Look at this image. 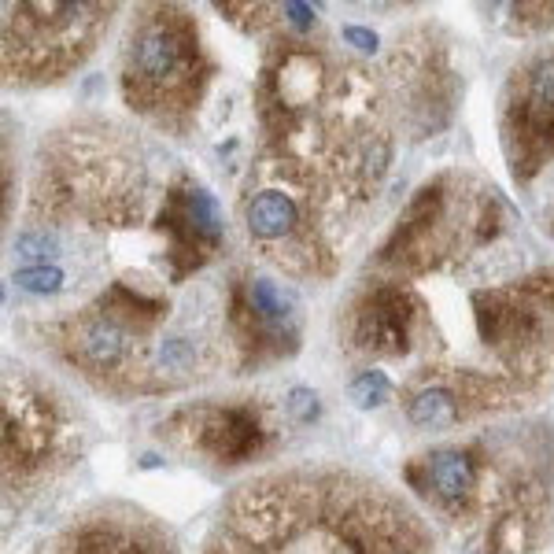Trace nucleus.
<instances>
[{"instance_id": "nucleus-9", "label": "nucleus", "mask_w": 554, "mask_h": 554, "mask_svg": "<svg viewBox=\"0 0 554 554\" xmlns=\"http://www.w3.org/2000/svg\"><path fill=\"white\" fill-rule=\"evenodd\" d=\"M348 396H351V403L362 410L381 407V403L392 399V381H388L385 370H362V374L348 385Z\"/></svg>"}, {"instance_id": "nucleus-8", "label": "nucleus", "mask_w": 554, "mask_h": 554, "mask_svg": "<svg viewBox=\"0 0 554 554\" xmlns=\"http://www.w3.org/2000/svg\"><path fill=\"white\" fill-rule=\"evenodd\" d=\"M407 418L418 429H451L458 422V396L444 385H429L422 392H414L407 403Z\"/></svg>"}, {"instance_id": "nucleus-7", "label": "nucleus", "mask_w": 554, "mask_h": 554, "mask_svg": "<svg viewBox=\"0 0 554 554\" xmlns=\"http://www.w3.org/2000/svg\"><path fill=\"white\" fill-rule=\"evenodd\" d=\"M178 196H181V215H185V222L193 229V237L204 248H215L222 241V207H218V200L207 189H200V185L178 189Z\"/></svg>"}, {"instance_id": "nucleus-4", "label": "nucleus", "mask_w": 554, "mask_h": 554, "mask_svg": "<svg viewBox=\"0 0 554 554\" xmlns=\"http://www.w3.org/2000/svg\"><path fill=\"white\" fill-rule=\"evenodd\" d=\"M244 226L255 241H285L300 229V204L285 189H263L244 207Z\"/></svg>"}, {"instance_id": "nucleus-2", "label": "nucleus", "mask_w": 554, "mask_h": 554, "mask_svg": "<svg viewBox=\"0 0 554 554\" xmlns=\"http://www.w3.org/2000/svg\"><path fill=\"white\" fill-rule=\"evenodd\" d=\"M410 322H414V303L407 292L399 285H377L359 303L355 322H351V337L359 348L399 355L410 340Z\"/></svg>"}, {"instance_id": "nucleus-16", "label": "nucleus", "mask_w": 554, "mask_h": 554, "mask_svg": "<svg viewBox=\"0 0 554 554\" xmlns=\"http://www.w3.org/2000/svg\"><path fill=\"white\" fill-rule=\"evenodd\" d=\"M344 41L362 52H377V34L366 30V26H344Z\"/></svg>"}, {"instance_id": "nucleus-14", "label": "nucleus", "mask_w": 554, "mask_h": 554, "mask_svg": "<svg viewBox=\"0 0 554 554\" xmlns=\"http://www.w3.org/2000/svg\"><path fill=\"white\" fill-rule=\"evenodd\" d=\"M388 159H392V145L377 137V141H370L366 152H362V174H366L370 181H377L388 170Z\"/></svg>"}, {"instance_id": "nucleus-13", "label": "nucleus", "mask_w": 554, "mask_h": 554, "mask_svg": "<svg viewBox=\"0 0 554 554\" xmlns=\"http://www.w3.org/2000/svg\"><path fill=\"white\" fill-rule=\"evenodd\" d=\"M78 554H145L137 543L122 540V536H115V532H89L82 540V547H78Z\"/></svg>"}, {"instance_id": "nucleus-6", "label": "nucleus", "mask_w": 554, "mask_h": 554, "mask_svg": "<svg viewBox=\"0 0 554 554\" xmlns=\"http://www.w3.org/2000/svg\"><path fill=\"white\" fill-rule=\"evenodd\" d=\"M74 340H78L82 359L89 362V366H100V370H104V366L122 362V355L130 348V329H122L119 322H111L104 314H93V318H85L82 326H78Z\"/></svg>"}, {"instance_id": "nucleus-3", "label": "nucleus", "mask_w": 554, "mask_h": 554, "mask_svg": "<svg viewBox=\"0 0 554 554\" xmlns=\"http://www.w3.org/2000/svg\"><path fill=\"white\" fill-rule=\"evenodd\" d=\"M200 444L218 462H244L263 447V425L248 407H222L211 410L200 425Z\"/></svg>"}, {"instance_id": "nucleus-12", "label": "nucleus", "mask_w": 554, "mask_h": 554, "mask_svg": "<svg viewBox=\"0 0 554 554\" xmlns=\"http://www.w3.org/2000/svg\"><path fill=\"white\" fill-rule=\"evenodd\" d=\"M156 359L163 370H189L196 359V348L185 337H167L163 344H159Z\"/></svg>"}, {"instance_id": "nucleus-17", "label": "nucleus", "mask_w": 554, "mask_h": 554, "mask_svg": "<svg viewBox=\"0 0 554 554\" xmlns=\"http://www.w3.org/2000/svg\"><path fill=\"white\" fill-rule=\"evenodd\" d=\"M281 12H285V19H289L296 30H307V26L314 23V8H311V4H281Z\"/></svg>"}, {"instance_id": "nucleus-11", "label": "nucleus", "mask_w": 554, "mask_h": 554, "mask_svg": "<svg viewBox=\"0 0 554 554\" xmlns=\"http://www.w3.org/2000/svg\"><path fill=\"white\" fill-rule=\"evenodd\" d=\"M15 252L26 255V259H41V263H45L52 255H60V237H56V229L30 226L15 237Z\"/></svg>"}, {"instance_id": "nucleus-10", "label": "nucleus", "mask_w": 554, "mask_h": 554, "mask_svg": "<svg viewBox=\"0 0 554 554\" xmlns=\"http://www.w3.org/2000/svg\"><path fill=\"white\" fill-rule=\"evenodd\" d=\"M12 281L19 285V289L26 292H34V296H56V292L67 285V274H63L60 266H45V263H37V266H23V270H15Z\"/></svg>"}, {"instance_id": "nucleus-15", "label": "nucleus", "mask_w": 554, "mask_h": 554, "mask_svg": "<svg viewBox=\"0 0 554 554\" xmlns=\"http://www.w3.org/2000/svg\"><path fill=\"white\" fill-rule=\"evenodd\" d=\"M289 414L296 418V422H314V418H318V396H314L311 388H292Z\"/></svg>"}, {"instance_id": "nucleus-5", "label": "nucleus", "mask_w": 554, "mask_h": 554, "mask_svg": "<svg viewBox=\"0 0 554 554\" xmlns=\"http://www.w3.org/2000/svg\"><path fill=\"white\" fill-rule=\"evenodd\" d=\"M429 484L444 503H466L477 484V466L466 451H433L425 458V488Z\"/></svg>"}, {"instance_id": "nucleus-1", "label": "nucleus", "mask_w": 554, "mask_h": 554, "mask_svg": "<svg viewBox=\"0 0 554 554\" xmlns=\"http://www.w3.org/2000/svg\"><path fill=\"white\" fill-rule=\"evenodd\" d=\"M196 56L193 26L181 15L163 12L159 19L145 23L130 41V56H126V82H137L141 89H163L178 78L185 60Z\"/></svg>"}]
</instances>
